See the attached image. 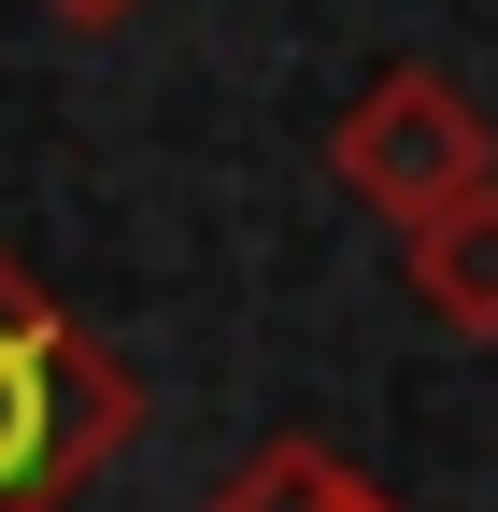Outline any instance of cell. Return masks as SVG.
Instances as JSON below:
<instances>
[{
	"mask_svg": "<svg viewBox=\"0 0 498 512\" xmlns=\"http://www.w3.org/2000/svg\"><path fill=\"white\" fill-rule=\"evenodd\" d=\"M143 441V370L72 328L0 242V512H72Z\"/></svg>",
	"mask_w": 498,
	"mask_h": 512,
	"instance_id": "1",
	"label": "cell"
},
{
	"mask_svg": "<svg viewBox=\"0 0 498 512\" xmlns=\"http://www.w3.org/2000/svg\"><path fill=\"white\" fill-rule=\"evenodd\" d=\"M328 171H342V200H356V214L427 228V214H456L470 185H498V128H484V100L442 72V57H385V72L342 100Z\"/></svg>",
	"mask_w": 498,
	"mask_h": 512,
	"instance_id": "2",
	"label": "cell"
},
{
	"mask_svg": "<svg viewBox=\"0 0 498 512\" xmlns=\"http://www.w3.org/2000/svg\"><path fill=\"white\" fill-rule=\"evenodd\" d=\"M399 271H413V299H427V328L498 342V185H470L456 214L399 228Z\"/></svg>",
	"mask_w": 498,
	"mask_h": 512,
	"instance_id": "3",
	"label": "cell"
},
{
	"mask_svg": "<svg viewBox=\"0 0 498 512\" xmlns=\"http://www.w3.org/2000/svg\"><path fill=\"white\" fill-rule=\"evenodd\" d=\"M200 512H399V498L370 484V470H342L328 441H257V456H242Z\"/></svg>",
	"mask_w": 498,
	"mask_h": 512,
	"instance_id": "4",
	"label": "cell"
},
{
	"mask_svg": "<svg viewBox=\"0 0 498 512\" xmlns=\"http://www.w3.org/2000/svg\"><path fill=\"white\" fill-rule=\"evenodd\" d=\"M57 29H114V15H143V0H43Z\"/></svg>",
	"mask_w": 498,
	"mask_h": 512,
	"instance_id": "5",
	"label": "cell"
}]
</instances>
